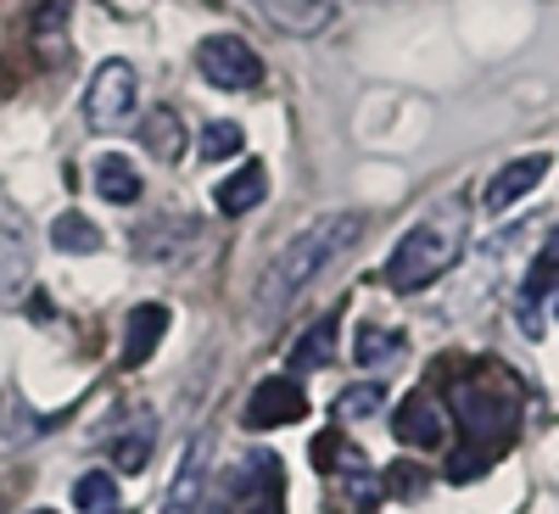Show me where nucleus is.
<instances>
[{
    "label": "nucleus",
    "mask_w": 559,
    "mask_h": 514,
    "mask_svg": "<svg viewBox=\"0 0 559 514\" xmlns=\"http://www.w3.org/2000/svg\"><path fill=\"white\" fill-rule=\"evenodd\" d=\"M464 229H471V213H464V202H442L431 218H419L408 236L397 241L392 263H386V286H392V291H426L431 279H442V274L459 263Z\"/></svg>",
    "instance_id": "2"
},
{
    "label": "nucleus",
    "mask_w": 559,
    "mask_h": 514,
    "mask_svg": "<svg viewBox=\"0 0 559 514\" xmlns=\"http://www.w3.org/2000/svg\"><path fill=\"white\" fill-rule=\"evenodd\" d=\"M498 458V447H459L453 458H448V481H481L487 476V464Z\"/></svg>",
    "instance_id": "21"
},
{
    "label": "nucleus",
    "mask_w": 559,
    "mask_h": 514,
    "mask_svg": "<svg viewBox=\"0 0 559 514\" xmlns=\"http://www.w3.org/2000/svg\"><path fill=\"white\" fill-rule=\"evenodd\" d=\"M152 442H157V431H152V414H146V419H140V426H134L129 437H118V442H112V470L134 476L140 464L152 458Z\"/></svg>",
    "instance_id": "16"
},
{
    "label": "nucleus",
    "mask_w": 559,
    "mask_h": 514,
    "mask_svg": "<svg viewBox=\"0 0 559 514\" xmlns=\"http://www.w3.org/2000/svg\"><path fill=\"white\" fill-rule=\"evenodd\" d=\"M51 247L57 252H79V258L84 252H102V229L90 224L84 213H57L51 218Z\"/></svg>",
    "instance_id": "14"
},
{
    "label": "nucleus",
    "mask_w": 559,
    "mask_h": 514,
    "mask_svg": "<svg viewBox=\"0 0 559 514\" xmlns=\"http://www.w3.org/2000/svg\"><path fill=\"white\" fill-rule=\"evenodd\" d=\"M302 414H308V397L297 381H263V386H252V403H247V431L297 426Z\"/></svg>",
    "instance_id": "6"
},
{
    "label": "nucleus",
    "mask_w": 559,
    "mask_h": 514,
    "mask_svg": "<svg viewBox=\"0 0 559 514\" xmlns=\"http://www.w3.org/2000/svg\"><path fill=\"white\" fill-rule=\"evenodd\" d=\"M376 408H381V386H353V392H342V403H336V414H342V419L376 414Z\"/></svg>",
    "instance_id": "23"
},
{
    "label": "nucleus",
    "mask_w": 559,
    "mask_h": 514,
    "mask_svg": "<svg viewBox=\"0 0 559 514\" xmlns=\"http://www.w3.org/2000/svg\"><path fill=\"white\" fill-rule=\"evenodd\" d=\"M0 509H7V503H0Z\"/></svg>",
    "instance_id": "27"
},
{
    "label": "nucleus",
    "mask_w": 559,
    "mask_h": 514,
    "mask_svg": "<svg viewBox=\"0 0 559 514\" xmlns=\"http://www.w3.org/2000/svg\"><path fill=\"white\" fill-rule=\"evenodd\" d=\"M247 146V134H241V123H229V118H218V123H207V134H202V163H229Z\"/></svg>",
    "instance_id": "18"
},
{
    "label": "nucleus",
    "mask_w": 559,
    "mask_h": 514,
    "mask_svg": "<svg viewBox=\"0 0 559 514\" xmlns=\"http://www.w3.org/2000/svg\"><path fill=\"white\" fill-rule=\"evenodd\" d=\"M146 146H152V157H163V163L179 157L185 140H179V118H174V112H152V118H146Z\"/></svg>",
    "instance_id": "19"
},
{
    "label": "nucleus",
    "mask_w": 559,
    "mask_h": 514,
    "mask_svg": "<svg viewBox=\"0 0 559 514\" xmlns=\"http://www.w3.org/2000/svg\"><path fill=\"white\" fill-rule=\"evenodd\" d=\"M543 179H548V157H515V163H503L492 174V184H487V207L492 213H509L521 196H532Z\"/></svg>",
    "instance_id": "8"
},
{
    "label": "nucleus",
    "mask_w": 559,
    "mask_h": 514,
    "mask_svg": "<svg viewBox=\"0 0 559 514\" xmlns=\"http://www.w3.org/2000/svg\"><path fill=\"white\" fill-rule=\"evenodd\" d=\"M386 476H392V492H408V498L419 492V470H414V464H392Z\"/></svg>",
    "instance_id": "24"
},
{
    "label": "nucleus",
    "mask_w": 559,
    "mask_h": 514,
    "mask_svg": "<svg viewBox=\"0 0 559 514\" xmlns=\"http://www.w3.org/2000/svg\"><path fill=\"white\" fill-rule=\"evenodd\" d=\"M197 73L213 89H258L263 84V57L236 34H207L197 45Z\"/></svg>",
    "instance_id": "3"
},
{
    "label": "nucleus",
    "mask_w": 559,
    "mask_h": 514,
    "mask_svg": "<svg viewBox=\"0 0 559 514\" xmlns=\"http://www.w3.org/2000/svg\"><path fill=\"white\" fill-rule=\"evenodd\" d=\"M73 503H79L84 514H112V503H118V476H107V470H90V476H79Z\"/></svg>",
    "instance_id": "17"
},
{
    "label": "nucleus",
    "mask_w": 559,
    "mask_h": 514,
    "mask_svg": "<svg viewBox=\"0 0 559 514\" xmlns=\"http://www.w3.org/2000/svg\"><path fill=\"white\" fill-rule=\"evenodd\" d=\"M442 431H448V414L437 408V397L414 392V397L397 408V442H408V447H437Z\"/></svg>",
    "instance_id": "10"
},
{
    "label": "nucleus",
    "mask_w": 559,
    "mask_h": 514,
    "mask_svg": "<svg viewBox=\"0 0 559 514\" xmlns=\"http://www.w3.org/2000/svg\"><path fill=\"white\" fill-rule=\"evenodd\" d=\"M96 191H102L112 207H129V202H140V168H134L129 157H118V152L96 157Z\"/></svg>",
    "instance_id": "13"
},
{
    "label": "nucleus",
    "mask_w": 559,
    "mask_h": 514,
    "mask_svg": "<svg viewBox=\"0 0 559 514\" xmlns=\"http://www.w3.org/2000/svg\"><path fill=\"white\" fill-rule=\"evenodd\" d=\"M353 352H358V363H364V369L392 363V358H397V336H392V331H369V336H358V347H353Z\"/></svg>",
    "instance_id": "22"
},
{
    "label": "nucleus",
    "mask_w": 559,
    "mask_h": 514,
    "mask_svg": "<svg viewBox=\"0 0 559 514\" xmlns=\"http://www.w3.org/2000/svg\"><path fill=\"white\" fill-rule=\"evenodd\" d=\"M554 286H559V236L548 241V252H543V258H537V268L526 274V308H537Z\"/></svg>",
    "instance_id": "20"
},
{
    "label": "nucleus",
    "mask_w": 559,
    "mask_h": 514,
    "mask_svg": "<svg viewBox=\"0 0 559 514\" xmlns=\"http://www.w3.org/2000/svg\"><path fill=\"white\" fill-rule=\"evenodd\" d=\"M358 236H364V218H358V213H319L308 229H297V236L274 252V263H269L263 279H258V302H263V308H286V302L302 297Z\"/></svg>",
    "instance_id": "1"
},
{
    "label": "nucleus",
    "mask_w": 559,
    "mask_h": 514,
    "mask_svg": "<svg viewBox=\"0 0 559 514\" xmlns=\"http://www.w3.org/2000/svg\"><path fill=\"white\" fill-rule=\"evenodd\" d=\"M459 419L481 447H503V437L515 431V419H521V403L503 386H459Z\"/></svg>",
    "instance_id": "5"
},
{
    "label": "nucleus",
    "mask_w": 559,
    "mask_h": 514,
    "mask_svg": "<svg viewBox=\"0 0 559 514\" xmlns=\"http://www.w3.org/2000/svg\"><path fill=\"white\" fill-rule=\"evenodd\" d=\"M331 352H336V313H324L319 324H308L302 342L292 347V363L297 369H324V363H331Z\"/></svg>",
    "instance_id": "15"
},
{
    "label": "nucleus",
    "mask_w": 559,
    "mask_h": 514,
    "mask_svg": "<svg viewBox=\"0 0 559 514\" xmlns=\"http://www.w3.org/2000/svg\"><path fill=\"white\" fill-rule=\"evenodd\" d=\"M229 509H236V503H229V498H213V503H207L202 514H229Z\"/></svg>",
    "instance_id": "25"
},
{
    "label": "nucleus",
    "mask_w": 559,
    "mask_h": 514,
    "mask_svg": "<svg viewBox=\"0 0 559 514\" xmlns=\"http://www.w3.org/2000/svg\"><path fill=\"white\" fill-rule=\"evenodd\" d=\"M263 191H269V174H263V163H241L236 174H229L218 191H213V202H218V213H252V207H263Z\"/></svg>",
    "instance_id": "12"
},
{
    "label": "nucleus",
    "mask_w": 559,
    "mask_h": 514,
    "mask_svg": "<svg viewBox=\"0 0 559 514\" xmlns=\"http://www.w3.org/2000/svg\"><path fill=\"white\" fill-rule=\"evenodd\" d=\"M84 118H90V129H107V134L134 118V68L123 57H112V62H102L96 73H90Z\"/></svg>",
    "instance_id": "4"
},
{
    "label": "nucleus",
    "mask_w": 559,
    "mask_h": 514,
    "mask_svg": "<svg viewBox=\"0 0 559 514\" xmlns=\"http://www.w3.org/2000/svg\"><path fill=\"white\" fill-rule=\"evenodd\" d=\"M207 458H213V437H197L191 453H185L179 470H174V487L163 498V514H197V503L207 492Z\"/></svg>",
    "instance_id": "7"
},
{
    "label": "nucleus",
    "mask_w": 559,
    "mask_h": 514,
    "mask_svg": "<svg viewBox=\"0 0 559 514\" xmlns=\"http://www.w3.org/2000/svg\"><path fill=\"white\" fill-rule=\"evenodd\" d=\"M163 336H168V308L140 302V308L129 313V324H123V363H129V369H134V363H146V358L157 352Z\"/></svg>",
    "instance_id": "11"
},
{
    "label": "nucleus",
    "mask_w": 559,
    "mask_h": 514,
    "mask_svg": "<svg viewBox=\"0 0 559 514\" xmlns=\"http://www.w3.org/2000/svg\"><path fill=\"white\" fill-rule=\"evenodd\" d=\"M28 514H57V509H28Z\"/></svg>",
    "instance_id": "26"
},
{
    "label": "nucleus",
    "mask_w": 559,
    "mask_h": 514,
    "mask_svg": "<svg viewBox=\"0 0 559 514\" xmlns=\"http://www.w3.org/2000/svg\"><path fill=\"white\" fill-rule=\"evenodd\" d=\"M258 12L274 17V28H286V34L308 39V34H324V28H331L336 0H258Z\"/></svg>",
    "instance_id": "9"
}]
</instances>
